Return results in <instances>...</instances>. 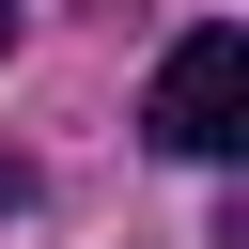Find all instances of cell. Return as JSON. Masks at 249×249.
Here are the masks:
<instances>
[{"label": "cell", "instance_id": "6da1fadb", "mask_svg": "<svg viewBox=\"0 0 249 249\" xmlns=\"http://www.w3.org/2000/svg\"><path fill=\"white\" fill-rule=\"evenodd\" d=\"M140 140L156 156H233L249 140V31L233 16H202V31H171V62H156V93H140Z\"/></svg>", "mask_w": 249, "mask_h": 249}, {"label": "cell", "instance_id": "7a4b0ae2", "mask_svg": "<svg viewBox=\"0 0 249 249\" xmlns=\"http://www.w3.org/2000/svg\"><path fill=\"white\" fill-rule=\"evenodd\" d=\"M0 47H16V0H0Z\"/></svg>", "mask_w": 249, "mask_h": 249}]
</instances>
